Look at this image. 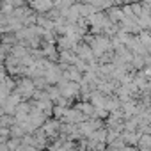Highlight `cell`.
<instances>
[{
	"instance_id": "6da1fadb",
	"label": "cell",
	"mask_w": 151,
	"mask_h": 151,
	"mask_svg": "<svg viewBox=\"0 0 151 151\" xmlns=\"http://www.w3.org/2000/svg\"><path fill=\"white\" fill-rule=\"evenodd\" d=\"M14 89H16V93L22 96V100H29V98L34 94V91H36L34 82H32V80H29V78L20 80V82L14 86Z\"/></svg>"
}]
</instances>
